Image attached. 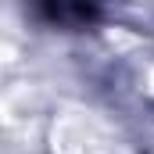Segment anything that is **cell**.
<instances>
[{
    "label": "cell",
    "mask_w": 154,
    "mask_h": 154,
    "mask_svg": "<svg viewBox=\"0 0 154 154\" xmlns=\"http://www.w3.org/2000/svg\"><path fill=\"white\" fill-rule=\"evenodd\" d=\"M39 11L61 25H86L97 18V0H39Z\"/></svg>",
    "instance_id": "obj_1"
}]
</instances>
